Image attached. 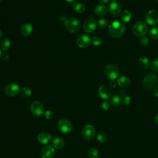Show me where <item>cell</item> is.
Here are the masks:
<instances>
[{
	"mask_svg": "<svg viewBox=\"0 0 158 158\" xmlns=\"http://www.w3.org/2000/svg\"><path fill=\"white\" fill-rule=\"evenodd\" d=\"M10 41L7 38H3L0 41V48L3 51H7L10 46Z\"/></svg>",
	"mask_w": 158,
	"mask_h": 158,
	"instance_id": "22",
	"label": "cell"
},
{
	"mask_svg": "<svg viewBox=\"0 0 158 158\" xmlns=\"http://www.w3.org/2000/svg\"><path fill=\"white\" fill-rule=\"evenodd\" d=\"M105 75L110 80L116 79L119 75V70L117 66L113 64L106 65L104 70Z\"/></svg>",
	"mask_w": 158,
	"mask_h": 158,
	"instance_id": "5",
	"label": "cell"
},
{
	"mask_svg": "<svg viewBox=\"0 0 158 158\" xmlns=\"http://www.w3.org/2000/svg\"><path fill=\"white\" fill-rule=\"evenodd\" d=\"M1 56H2V52H1V50L0 49V57H1Z\"/></svg>",
	"mask_w": 158,
	"mask_h": 158,
	"instance_id": "44",
	"label": "cell"
},
{
	"mask_svg": "<svg viewBox=\"0 0 158 158\" xmlns=\"http://www.w3.org/2000/svg\"><path fill=\"white\" fill-rule=\"evenodd\" d=\"M153 94L154 96L158 98V85H157L154 89H153Z\"/></svg>",
	"mask_w": 158,
	"mask_h": 158,
	"instance_id": "38",
	"label": "cell"
},
{
	"mask_svg": "<svg viewBox=\"0 0 158 158\" xmlns=\"http://www.w3.org/2000/svg\"><path fill=\"white\" fill-rule=\"evenodd\" d=\"M154 121L155 122L158 124V114H157L155 116H154Z\"/></svg>",
	"mask_w": 158,
	"mask_h": 158,
	"instance_id": "40",
	"label": "cell"
},
{
	"mask_svg": "<svg viewBox=\"0 0 158 158\" xmlns=\"http://www.w3.org/2000/svg\"><path fill=\"white\" fill-rule=\"evenodd\" d=\"M2 1H3V0H0V2H2Z\"/></svg>",
	"mask_w": 158,
	"mask_h": 158,
	"instance_id": "45",
	"label": "cell"
},
{
	"mask_svg": "<svg viewBox=\"0 0 158 158\" xmlns=\"http://www.w3.org/2000/svg\"><path fill=\"white\" fill-rule=\"evenodd\" d=\"M120 17L123 22H128L131 20V14L129 10H124L121 12Z\"/></svg>",
	"mask_w": 158,
	"mask_h": 158,
	"instance_id": "23",
	"label": "cell"
},
{
	"mask_svg": "<svg viewBox=\"0 0 158 158\" xmlns=\"http://www.w3.org/2000/svg\"><path fill=\"white\" fill-rule=\"evenodd\" d=\"M54 112L52 110H48L44 112V117L47 119H52L54 117Z\"/></svg>",
	"mask_w": 158,
	"mask_h": 158,
	"instance_id": "35",
	"label": "cell"
},
{
	"mask_svg": "<svg viewBox=\"0 0 158 158\" xmlns=\"http://www.w3.org/2000/svg\"><path fill=\"white\" fill-rule=\"evenodd\" d=\"M91 43L94 45V46H99L101 43H102V39L98 36H94L92 39H91Z\"/></svg>",
	"mask_w": 158,
	"mask_h": 158,
	"instance_id": "31",
	"label": "cell"
},
{
	"mask_svg": "<svg viewBox=\"0 0 158 158\" xmlns=\"http://www.w3.org/2000/svg\"><path fill=\"white\" fill-rule=\"evenodd\" d=\"M147 31L148 27L146 24L142 21L136 22L132 28V32L136 36H143Z\"/></svg>",
	"mask_w": 158,
	"mask_h": 158,
	"instance_id": "4",
	"label": "cell"
},
{
	"mask_svg": "<svg viewBox=\"0 0 158 158\" xmlns=\"http://www.w3.org/2000/svg\"><path fill=\"white\" fill-rule=\"evenodd\" d=\"M101 107L102 110H107L109 109V108L110 107V102H109L108 101H103L101 104Z\"/></svg>",
	"mask_w": 158,
	"mask_h": 158,
	"instance_id": "36",
	"label": "cell"
},
{
	"mask_svg": "<svg viewBox=\"0 0 158 158\" xmlns=\"http://www.w3.org/2000/svg\"><path fill=\"white\" fill-rule=\"evenodd\" d=\"M33 31V27L30 23L23 24L20 28V32L22 35L27 36L30 35Z\"/></svg>",
	"mask_w": 158,
	"mask_h": 158,
	"instance_id": "17",
	"label": "cell"
},
{
	"mask_svg": "<svg viewBox=\"0 0 158 158\" xmlns=\"http://www.w3.org/2000/svg\"><path fill=\"white\" fill-rule=\"evenodd\" d=\"M107 8L106 6L103 4H99L95 7L94 8V13L96 15L102 17L105 15L107 14Z\"/></svg>",
	"mask_w": 158,
	"mask_h": 158,
	"instance_id": "18",
	"label": "cell"
},
{
	"mask_svg": "<svg viewBox=\"0 0 158 158\" xmlns=\"http://www.w3.org/2000/svg\"><path fill=\"white\" fill-rule=\"evenodd\" d=\"M145 19L148 24L155 25L158 23V13L155 10H150L146 13Z\"/></svg>",
	"mask_w": 158,
	"mask_h": 158,
	"instance_id": "11",
	"label": "cell"
},
{
	"mask_svg": "<svg viewBox=\"0 0 158 158\" xmlns=\"http://www.w3.org/2000/svg\"><path fill=\"white\" fill-rule=\"evenodd\" d=\"M1 58L2 59V60L6 61V60H7L9 59V56L7 55V54H2V55L1 56Z\"/></svg>",
	"mask_w": 158,
	"mask_h": 158,
	"instance_id": "39",
	"label": "cell"
},
{
	"mask_svg": "<svg viewBox=\"0 0 158 158\" xmlns=\"http://www.w3.org/2000/svg\"><path fill=\"white\" fill-rule=\"evenodd\" d=\"M65 1L69 3H72V2H75L77 0H65Z\"/></svg>",
	"mask_w": 158,
	"mask_h": 158,
	"instance_id": "42",
	"label": "cell"
},
{
	"mask_svg": "<svg viewBox=\"0 0 158 158\" xmlns=\"http://www.w3.org/2000/svg\"><path fill=\"white\" fill-rule=\"evenodd\" d=\"M53 147L57 149H60L64 148L65 146V141L61 138L57 137L53 139L52 141Z\"/></svg>",
	"mask_w": 158,
	"mask_h": 158,
	"instance_id": "20",
	"label": "cell"
},
{
	"mask_svg": "<svg viewBox=\"0 0 158 158\" xmlns=\"http://www.w3.org/2000/svg\"><path fill=\"white\" fill-rule=\"evenodd\" d=\"M149 60L146 57H141L138 60V65L143 69H146L149 66Z\"/></svg>",
	"mask_w": 158,
	"mask_h": 158,
	"instance_id": "21",
	"label": "cell"
},
{
	"mask_svg": "<svg viewBox=\"0 0 158 158\" xmlns=\"http://www.w3.org/2000/svg\"><path fill=\"white\" fill-rule=\"evenodd\" d=\"M37 139L42 144H48L52 140V136L47 131H42L38 135Z\"/></svg>",
	"mask_w": 158,
	"mask_h": 158,
	"instance_id": "14",
	"label": "cell"
},
{
	"mask_svg": "<svg viewBox=\"0 0 158 158\" xmlns=\"http://www.w3.org/2000/svg\"><path fill=\"white\" fill-rule=\"evenodd\" d=\"M120 102L123 105H128L131 102V98L128 95L125 94H123L120 96Z\"/></svg>",
	"mask_w": 158,
	"mask_h": 158,
	"instance_id": "27",
	"label": "cell"
},
{
	"mask_svg": "<svg viewBox=\"0 0 158 158\" xmlns=\"http://www.w3.org/2000/svg\"><path fill=\"white\" fill-rule=\"evenodd\" d=\"M98 1L102 3H105V4L107 3L109 1V0H98Z\"/></svg>",
	"mask_w": 158,
	"mask_h": 158,
	"instance_id": "41",
	"label": "cell"
},
{
	"mask_svg": "<svg viewBox=\"0 0 158 158\" xmlns=\"http://www.w3.org/2000/svg\"><path fill=\"white\" fill-rule=\"evenodd\" d=\"M98 93L99 96L103 99H108L112 96V92L110 89L104 85L100 86L98 89Z\"/></svg>",
	"mask_w": 158,
	"mask_h": 158,
	"instance_id": "16",
	"label": "cell"
},
{
	"mask_svg": "<svg viewBox=\"0 0 158 158\" xmlns=\"http://www.w3.org/2000/svg\"><path fill=\"white\" fill-rule=\"evenodd\" d=\"M156 1H157V2H158V0H156Z\"/></svg>",
	"mask_w": 158,
	"mask_h": 158,
	"instance_id": "46",
	"label": "cell"
},
{
	"mask_svg": "<svg viewBox=\"0 0 158 158\" xmlns=\"http://www.w3.org/2000/svg\"><path fill=\"white\" fill-rule=\"evenodd\" d=\"M117 85L116 82L114 81V80H110V81L109 82V86L111 88H115Z\"/></svg>",
	"mask_w": 158,
	"mask_h": 158,
	"instance_id": "37",
	"label": "cell"
},
{
	"mask_svg": "<svg viewBox=\"0 0 158 158\" xmlns=\"http://www.w3.org/2000/svg\"><path fill=\"white\" fill-rule=\"evenodd\" d=\"M108 31L111 36L115 38H120L125 31V26L120 21L113 20L109 25Z\"/></svg>",
	"mask_w": 158,
	"mask_h": 158,
	"instance_id": "1",
	"label": "cell"
},
{
	"mask_svg": "<svg viewBox=\"0 0 158 158\" xmlns=\"http://www.w3.org/2000/svg\"><path fill=\"white\" fill-rule=\"evenodd\" d=\"M98 24L101 28H106L108 26V22L105 19H99L98 20Z\"/></svg>",
	"mask_w": 158,
	"mask_h": 158,
	"instance_id": "32",
	"label": "cell"
},
{
	"mask_svg": "<svg viewBox=\"0 0 158 158\" xmlns=\"http://www.w3.org/2000/svg\"><path fill=\"white\" fill-rule=\"evenodd\" d=\"M97 140L100 143H105L107 139V135L103 133V132H100L97 135Z\"/></svg>",
	"mask_w": 158,
	"mask_h": 158,
	"instance_id": "29",
	"label": "cell"
},
{
	"mask_svg": "<svg viewBox=\"0 0 158 158\" xmlns=\"http://www.w3.org/2000/svg\"><path fill=\"white\" fill-rule=\"evenodd\" d=\"M110 104L114 106H118L121 104L120 96L118 95H114L110 98L109 100Z\"/></svg>",
	"mask_w": 158,
	"mask_h": 158,
	"instance_id": "26",
	"label": "cell"
},
{
	"mask_svg": "<svg viewBox=\"0 0 158 158\" xmlns=\"http://www.w3.org/2000/svg\"><path fill=\"white\" fill-rule=\"evenodd\" d=\"M20 95L22 97L25 98H30L31 96L32 91L29 88L24 86L20 89Z\"/></svg>",
	"mask_w": 158,
	"mask_h": 158,
	"instance_id": "25",
	"label": "cell"
},
{
	"mask_svg": "<svg viewBox=\"0 0 158 158\" xmlns=\"http://www.w3.org/2000/svg\"><path fill=\"white\" fill-rule=\"evenodd\" d=\"M122 6L117 0H112L109 5V12L114 15H117L121 12Z\"/></svg>",
	"mask_w": 158,
	"mask_h": 158,
	"instance_id": "15",
	"label": "cell"
},
{
	"mask_svg": "<svg viewBox=\"0 0 158 158\" xmlns=\"http://www.w3.org/2000/svg\"><path fill=\"white\" fill-rule=\"evenodd\" d=\"M2 30L0 29V38H1V36H2Z\"/></svg>",
	"mask_w": 158,
	"mask_h": 158,
	"instance_id": "43",
	"label": "cell"
},
{
	"mask_svg": "<svg viewBox=\"0 0 158 158\" xmlns=\"http://www.w3.org/2000/svg\"><path fill=\"white\" fill-rule=\"evenodd\" d=\"M99 155L98 150L95 148H91L88 152V156L89 158H98Z\"/></svg>",
	"mask_w": 158,
	"mask_h": 158,
	"instance_id": "28",
	"label": "cell"
},
{
	"mask_svg": "<svg viewBox=\"0 0 158 158\" xmlns=\"http://www.w3.org/2000/svg\"><path fill=\"white\" fill-rule=\"evenodd\" d=\"M149 36L153 40H158V28H152L149 33Z\"/></svg>",
	"mask_w": 158,
	"mask_h": 158,
	"instance_id": "30",
	"label": "cell"
},
{
	"mask_svg": "<svg viewBox=\"0 0 158 158\" xmlns=\"http://www.w3.org/2000/svg\"><path fill=\"white\" fill-rule=\"evenodd\" d=\"M40 155L41 158H53L55 156V149L53 146L47 145L42 148Z\"/></svg>",
	"mask_w": 158,
	"mask_h": 158,
	"instance_id": "12",
	"label": "cell"
},
{
	"mask_svg": "<svg viewBox=\"0 0 158 158\" xmlns=\"http://www.w3.org/2000/svg\"><path fill=\"white\" fill-rule=\"evenodd\" d=\"M64 26L67 30L73 33L78 32L81 27V25L79 20L75 17L68 18L65 21Z\"/></svg>",
	"mask_w": 158,
	"mask_h": 158,
	"instance_id": "3",
	"label": "cell"
},
{
	"mask_svg": "<svg viewBox=\"0 0 158 158\" xmlns=\"http://www.w3.org/2000/svg\"><path fill=\"white\" fill-rule=\"evenodd\" d=\"M20 89L19 87V85L12 83H9L4 88V93L5 94L8 96H15L17 94H18L20 93Z\"/></svg>",
	"mask_w": 158,
	"mask_h": 158,
	"instance_id": "8",
	"label": "cell"
},
{
	"mask_svg": "<svg viewBox=\"0 0 158 158\" xmlns=\"http://www.w3.org/2000/svg\"><path fill=\"white\" fill-rule=\"evenodd\" d=\"M57 127L59 131L63 133H69L73 128L71 122L66 118L60 119L57 123Z\"/></svg>",
	"mask_w": 158,
	"mask_h": 158,
	"instance_id": "6",
	"label": "cell"
},
{
	"mask_svg": "<svg viewBox=\"0 0 158 158\" xmlns=\"http://www.w3.org/2000/svg\"><path fill=\"white\" fill-rule=\"evenodd\" d=\"M77 44L80 48H86L89 46L91 40L89 36L86 34H81L77 38Z\"/></svg>",
	"mask_w": 158,
	"mask_h": 158,
	"instance_id": "10",
	"label": "cell"
},
{
	"mask_svg": "<svg viewBox=\"0 0 158 158\" xmlns=\"http://www.w3.org/2000/svg\"><path fill=\"white\" fill-rule=\"evenodd\" d=\"M96 129L91 125H85L81 131V136L86 140L92 139L96 135Z\"/></svg>",
	"mask_w": 158,
	"mask_h": 158,
	"instance_id": "7",
	"label": "cell"
},
{
	"mask_svg": "<svg viewBox=\"0 0 158 158\" xmlns=\"http://www.w3.org/2000/svg\"><path fill=\"white\" fill-rule=\"evenodd\" d=\"M117 83L122 88H126L130 84V80L127 76H121L117 80Z\"/></svg>",
	"mask_w": 158,
	"mask_h": 158,
	"instance_id": "19",
	"label": "cell"
},
{
	"mask_svg": "<svg viewBox=\"0 0 158 158\" xmlns=\"http://www.w3.org/2000/svg\"><path fill=\"white\" fill-rule=\"evenodd\" d=\"M139 43L143 46H147L148 45H149V44L150 43V40L148 38L144 36L140 39Z\"/></svg>",
	"mask_w": 158,
	"mask_h": 158,
	"instance_id": "34",
	"label": "cell"
},
{
	"mask_svg": "<svg viewBox=\"0 0 158 158\" xmlns=\"http://www.w3.org/2000/svg\"><path fill=\"white\" fill-rule=\"evenodd\" d=\"M158 83L157 77L153 73H148L142 80V85L148 89H154Z\"/></svg>",
	"mask_w": 158,
	"mask_h": 158,
	"instance_id": "2",
	"label": "cell"
},
{
	"mask_svg": "<svg viewBox=\"0 0 158 158\" xmlns=\"http://www.w3.org/2000/svg\"><path fill=\"white\" fill-rule=\"evenodd\" d=\"M31 112L36 116H41L44 114V107L40 101H34L30 106Z\"/></svg>",
	"mask_w": 158,
	"mask_h": 158,
	"instance_id": "9",
	"label": "cell"
},
{
	"mask_svg": "<svg viewBox=\"0 0 158 158\" xmlns=\"http://www.w3.org/2000/svg\"><path fill=\"white\" fill-rule=\"evenodd\" d=\"M96 21L93 18L87 19L83 23V29L86 33H92L96 29Z\"/></svg>",
	"mask_w": 158,
	"mask_h": 158,
	"instance_id": "13",
	"label": "cell"
},
{
	"mask_svg": "<svg viewBox=\"0 0 158 158\" xmlns=\"http://www.w3.org/2000/svg\"><path fill=\"white\" fill-rule=\"evenodd\" d=\"M151 69L152 70L158 72V59H154L151 64Z\"/></svg>",
	"mask_w": 158,
	"mask_h": 158,
	"instance_id": "33",
	"label": "cell"
},
{
	"mask_svg": "<svg viewBox=\"0 0 158 158\" xmlns=\"http://www.w3.org/2000/svg\"><path fill=\"white\" fill-rule=\"evenodd\" d=\"M73 9L77 13H83L85 10V6L81 2H75L73 4Z\"/></svg>",
	"mask_w": 158,
	"mask_h": 158,
	"instance_id": "24",
	"label": "cell"
}]
</instances>
